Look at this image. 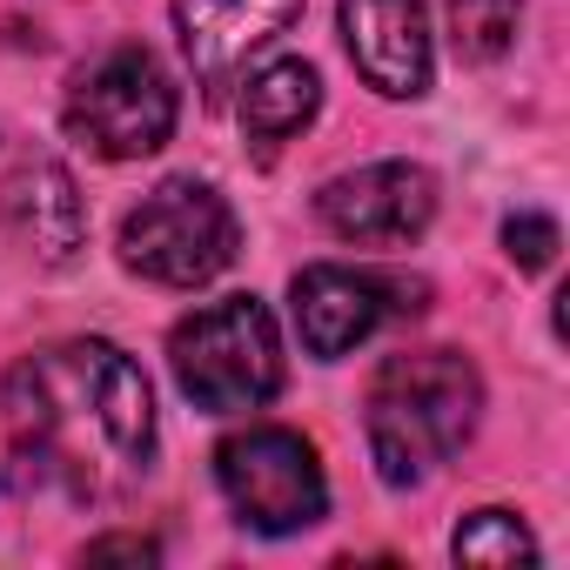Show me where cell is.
<instances>
[{
	"instance_id": "1",
	"label": "cell",
	"mask_w": 570,
	"mask_h": 570,
	"mask_svg": "<svg viewBox=\"0 0 570 570\" xmlns=\"http://www.w3.org/2000/svg\"><path fill=\"white\" fill-rule=\"evenodd\" d=\"M0 423H8L14 490L108 503L135 490L155 463L148 376L101 336H75L14 363L0 383Z\"/></svg>"
},
{
	"instance_id": "2",
	"label": "cell",
	"mask_w": 570,
	"mask_h": 570,
	"mask_svg": "<svg viewBox=\"0 0 570 570\" xmlns=\"http://www.w3.org/2000/svg\"><path fill=\"white\" fill-rule=\"evenodd\" d=\"M476 410H483V376L470 356H456V350L390 356L363 403V430H370V456H376L383 483H396V490L430 483L470 443Z\"/></svg>"
},
{
	"instance_id": "3",
	"label": "cell",
	"mask_w": 570,
	"mask_h": 570,
	"mask_svg": "<svg viewBox=\"0 0 570 570\" xmlns=\"http://www.w3.org/2000/svg\"><path fill=\"white\" fill-rule=\"evenodd\" d=\"M168 363H175L181 396L215 416L262 410L282 390V336L255 296H228V303H208L188 323H175Z\"/></svg>"
},
{
	"instance_id": "4",
	"label": "cell",
	"mask_w": 570,
	"mask_h": 570,
	"mask_svg": "<svg viewBox=\"0 0 570 570\" xmlns=\"http://www.w3.org/2000/svg\"><path fill=\"white\" fill-rule=\"evenodd\" d=\"M235 248H242L235 208L195 175L161 181L121 222V262L135 275L161 282V289H202V282H215L235 262Z\"/></svg>"
},
{
	"instance_id": "5",
	"label": "cell",
	"mask_w": 570,
	"mask_h": 570,
	"mask_svg": "<svg viewBox=\"0 0 570 570\" xmlns=\"http://www.w3.org/2000/svg\"><path fill=\"white\" fill-rule=\"evenodd\" d=\"M61 121L88 155L141 161L175 135V81L148 48H108L75 75Z\"/></svg>"
},
{
	"instance_id": "6",
	"label": "cell",
	"mask_w": 570,
	"mask_h": 570,
	"mask_svg": "<svg viewBox=\"0 0 570 570\" xmlns=\"http://www.w3.org/2000/svg\"><path fill=\"white\" fill-rule=\"evenodd\" d=\"M215 476H222V497L235 503V517L248 530H262V537L309 530L330 510V483H323L316 443L296 436V430H282V423L235 430L215 450Z\"/></svg>"
},
{
	"instance_id": "7",
	"label": "cell",
	"mask_w": 570,
	"mask_h": 570,
	"mask_svg": "<svg viewBox=\"0 0 570 570\" xmlns=\"http://www.w3.org/2000/svg\"><path fill=\"white\" fill-rule=\"evenodd\" d=\"M396 296H423V282L376 275V268H336V262L303 268L296 275V330H303V350L323 356V363L350 356L363 336H376L383 316H416Z\"/></svg>"
},
{
	"instance_id": "8",
	"label": "cell",
	"mask_w": 570,
	"mask_h": 570,
	"mask_svg": "<svg viewBox=\"0 0 570 570\" xmlns=\"http://www.w3.org/2000/svg\"><path fill=\"white\" fill-rule=\"evenodd\" d=\"M316 215L356 248H403L436 215V175L416 161H370L316 195Z\"/></svg>"
},
{
	"instance_id": "9",
	"label": "cell",
	"mask_w": 570,
	"mask_h": 570,
	"mask_svg": "<svg viewBox=\"0 0 570 570\" xmlns=\"http://www.w3.org/2000/svg\"><path fill=\"white\" fill-rule=\"evenodd\" d=\"M303 0H175V28L188 48V68L208 95H222L255 48H268L296 21Z\"/></svg>"
},
{
	"instance_id": "10",
	"label": "cell",
	"mask_w": 570,
	"mask_h": 570,
	"mask_svg": "<svg viewBox=\"0 0 570 570\" xmlns=\"http://www.w3.org/2000/svg\"><path fill=\"white\" fill-rule=\"evenodd\" d=\"M343 41L356 75L390 95L416 101L430 88V28H423V0H343Z\"/></svg>"
},
{
	"instance_id": "11",
	"label": "cell",
	"mask_w": 570,
	"mask_h": 570,
	"mask_svg": "<svg viewBox=\"0 0 570 570\" xmlns=\"http://www.w3.org/2000/svg\"><path fill=\"white\" fill-rule=\"evenodd\" d=\"M316 108H323V81H316L309 61H268V68H255L242 81V101H235L242 135H248V148L262 161L289 141V135H303L316 121Z\"/></svg>"
},
{
	"instance_id": "12",
	"label": "cell",
	"mask_w": 570,
	"mask_h": 570,
	"mask_svg": "<svg viewBox=\"0 0 570 570\" xmlns=\"http://www.w3.org/2000/svg\"><path fill=\"white\" fill-rule=\"evenodd\" d=\"M8 222L21 228V242H35L41 262H68L88 235V215H81V195H75V175L61 161H28L14 181H8Z\"/></svg>"
},
{
	"instance_id": "13",
	"label": "cell",
	"mask_w": 570,
	"mask_h": 570,
	"mask_svg": "<svg viewBox=\"0 0 570 570\" xmlns=\"http://www.w3.org/2000/svg\"><path fill=\"white\" fill-rule=\"evenodd\" d=\"M450 557H456V563H490V570H503V563H530V557H537V537L523 530L517 510H470V517L456 523V537H450Z\"/></svg>"
},
{
	"instance_id": "14",
	"label": "cell",
	"mask_w": 570,
	"mask_h": 570,
	"mask_svg": "<svg viewBox=\"0 0 570 570\" xmlns=\"http://www.w3.org/2000/svg\"><path fill=\"white\" fill-rule=\"evenodd\" d=\"M517 14H523V0H450L456 55L463 61H497L517 41Z\"/></svg>"
},
{
	"instance_id": "15",
	"label": "cell",
	"mask_w": 570,
	"mask_h": 570,
	"mask_svg": "<svg viewBox=\"0 0 570 570\" xmlns=\"http://www.w3.org/2000/svg\"><path fill=\"white\" fill-rule=\"evenodd\" d=\"M503 248H510L517 268H550V255H557V222H550V215H510V222H503Z\"/></svg>"
},
{
	"instance_id": "16",
	"label": "cell",
	"mask_w": 570,
	"mask_h": 570,
	"mask_svg": "<svg viewBox=\"0 0 570 570\" xmlns=\"http://www.w3.org/2000/svg\"><path fill=\"white\" fill-rule=\"evenodd\" d=\"M108 557H128V563H155V543H148V537H101V543H88V563H108Z\"/></svg>"
}]
</instances>
